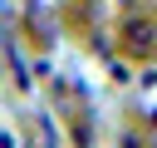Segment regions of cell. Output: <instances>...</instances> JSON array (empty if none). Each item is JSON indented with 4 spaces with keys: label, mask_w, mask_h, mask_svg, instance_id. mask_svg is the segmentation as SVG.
<instances>
[{
    "label": "cell",
    "mask_w": 157,
    "mask_h": 148,
    "mask_svg": "<svg viewBox=\"0 0 157 148\" xmlns=\"http://www.w3.org/2000/svg\"><path fill=\"white\" fill-rule=\"evenodd\" d=\"M123 49H128L132 59H147V54L157 49V25H152L147 15H132V20H123Z\"/></svg>",
    "instance_id": "6da1fadb"
}]
</instances>
